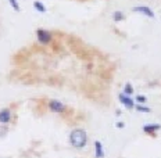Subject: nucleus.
I'll use <instances>...</instances> for the list:
<instances>
[{"mask_svg":"<svg viewBox=\"0 0 161 158\" xmlns=\"http://www.w3.org/2000/svg\"><path fill=\"white\" fill-rule=\"evenodd\" d=\"M69 144L74 147V149H83V147L88 144V133H86L85 129H74L71 133H69Z\"/></svg>","mask_w":161,"mask_h":158,"instance_id":"f257e3e1","label":"nucleus"},{"mask_svg":"<svg viewBox=\"0 0 161 158\" xmlns=\"http://www.w3.org/2000/svg\"><path fill=\"white\" fill-rule=\"evenodd\" d=\"M35 36L40 46H52L56 42L54 32L46 28H38L35 31Z\"/></svg>","mask_w":161,"mask_h":158,"instance_id":"f03ea898","label":"nucleus"},{"mask_svg":"<svg viewBox=\"0 0 161 158\" xmlns=\"http://www.w3.org/2000/svg\"><path fill=\"white\" fill-rule=\"evenodd\" d=\"M47 108L52 111V112H54V114H64L67 111V106L64 103L60 101V100L52 99V100H49L47 101Z\"/></svg>","mask_w":161,"mask_h":158,"instance_id":"7ed1b4c3","label":"nucleus"},{"mask_svg":"<svg viewBox=\"0 0 161 158\" xmlns=\"http://www.w3.org/2000/svg\"><path fill=\"white\" fill-rule=\"evenodd\" d=\"M130 11L137 13V14H140L143 17H147V18H152V19L156 18V13H154L149 6H135V7L130 8Z\"/></svg>","mask_w":161,"mask_h":158,"instance_id":"20e7f679","label":"nucleus"},{"mask_svg":"<svg viewBox=\"0 0 161 158\" xmlns=\"http://www.w3.org/2000/svg\"><path fill=\"white\" fill-rule=\"evenodd\" d=\"M118 100H119V103L122 104L125 108H128V110H133V108H135V106H136L135 100H133L130 96L124 95V93H119V95H118Z\"/></svg>","mask_w":161,"mask_h":158,"instance_id":"39448f33","label":"nucleus"},{"mask_svg":"<svg viewBox=\"0 0 161 158\" xmlns=\"http://www.w3.org/2000/svg\"><path fill=\"white\" fill-rule=\"evenodd\" d=\"M13 119V112L10 108L0 110V125H7Z\"/></svg>","mask_w":161,"mask_h":158,"instance_id":"423d86ee","label":"nucleus"},{"mask_svg":"<svg viewBox=\"0 0 161 158\" xmlns=\"http://www.w3.org/2000/svg\"><path fill=\"white\" fill-rule=\"evenodd\" d=\"M104 147L100 140H95V158H104Z\"/></svg>","mask_w":161,"mask_h":158,"instance_id":"0eeeda50","label":"nucleus"},{"mask_svg":"<svg viewBox=\"0 0 161 158\" xmlns=\"http://www.w3.org/2000/svg\"><path fill=\"white\" fill-rule=\"evenodd\" d=\"M111 18L114 22H117V24H119V22L125 21L126 19V14L124 11H121V10H115V11L111 13Z\"/></svg>","mask_w":161,"mask_h":158,"instance_id":"6e6552de","label":"nucleus"},{"mask_svg":"<svg viewBox=\"0 0 161 158\" xmlns=\"http://www.w3.org/2000/svg\"><path fill=\"white\" fill-rule=\"evenodd\" d=\"M161 129V125L160 123H147V125L143 126V132L145 133H156L157 130Z\"/></svg>","mask_w":161,"mask_h":158,"instance_id":"1a4fd4ad","label":"nucleus"},{"mask_svg":"<svg viewBox=\"0 0 161 158\" xmlns=\"http://www.w3.org/2000/svg\"><path fill=\"white\" fill-rule=\"evenodd\" d=\"M33 8H35L38 13H40V14H45V13H47V8H46V6L43 4L40 0H35V2H33Z\"/></svg>","mask_w":161,"mask_h":158,"instance_id":"9d476101","label":"nucleus"},{"mask_svg":"<svg viewBox=\"0 0 161 158\" xmlns=\"http://www.w3.org/2000/svg\"><path fill=\"white\" fill-rule=\"evenodd\" d=\"M124 95H126V96H132L133 93H135V89H133V86H132V83L130 82H126L125 85H124Z\"/></svg>","mask_w":161,"mask_h":158,"instance_id":"9b49d317","label":"nucleus"},{"mask_svg":"<svg viewBox=\"0 0 161 158\" xmlns=\"http://www.w3.org/2000/svg\"><path fill=\"white\" fill-rule=\"evenodd\" d=\"M135 110L139 111V112H143V114L152 112V108H149V107L145 106V104H136V106H135Z\"/></svg>","mask_w":161,"mask_h":158,"instance_id":"f8f14e48","label":"nucleus"},{"mask_svg":"<svg viewBox=\"0 0 161 158\" xmlns=\"http://www.w3.org/2000/svg\"><path fill=\"white\" fill-rule=\"evenodd\" d=\"M8 3H10V6H11V8L14 10V11H17V13L21 11V6H19L18 0H8Z\"/></svg>","mask_w":161,"mask_h":158,"instance_id":"ddd939ff","label":"nucleus"},{"mask_svg":"<svg viewBox=\"0 0 161 158\" xmlns=\"http://www.w3.org/2000/svg\"><path fill=\"white\" fill-rule=\"evenodd\" d=\"M135 103H137V104H145V103H147V97L143 96V95H137L136 99H135Z\"/></svg>","mask_w":161,"mask_h":158,"instance_id":"4468645a","label":"nucleus"},{"mask_svg":"<svg viewBox=\"0 0 161 158\" xmlns=\"http://www.w3.org/2000/svg\"><path fill=\"white\" fill-rule=\"evenodd\" d=\"M7 130H8V128L6 126V125H2L0 126V137H3L6 133H7Z\"/></svg>","mask_w":161,"mask_h":158,"instance_id":"2eb2a0df","label":"nucleus"},{"mask_svg":"<svg viewBox=\"0 0 161 158\" xmlns=\"http://www.w3.org/2000/svg\"><path fill=\"white\" fill-rule=\"evenodd\" d=\"M115 126H117V128H119V129H122V128H125V123H124V122H117V123H115Z\"/></svg>","mask_w":161,"mask_h":158,"instance_id":"dca6fc26","label":"nucleus"}]
</instances>
